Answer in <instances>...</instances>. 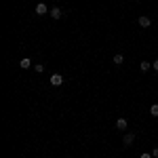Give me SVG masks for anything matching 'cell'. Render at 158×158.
<instances>
[{
    "label": "cell",
    "instance_id": "6da1fadb",
    "mask_svg": "<svg viewBox=\"0 0 158 158\" xmlns=\"http://www.w3.org/2000/svg\"><path fill=\"white\" fill-rule=\"evenodd\" d=\"M51 85L53 86H61L63 85V76H61V74H53V76H51Z\"/></svg>",
    "mask_w": 158,
    "mask_h": 158
},
{
    "label": "cell",
    "instance_id": "7a4b0ae2",
    "mask_svg": "<svg viewBox=\"0 0 158 158\" xmlns=\"http://www.w3.org/2000/svg\"><path fill=\"white\" fill-rule=\"evenodd\" d=\"M49 15L53 17V19H61V17H63V13H61V9H59V6H53V9L49 11Z\"/></svg>",
    "mask_w": 158,
    "mask_h": 158
},
{
    "label": "cell",
    "instance_id": "3957f363",
    "mask_svg": "<svg viewBox=\"0 0 158 158\" xmlns=\"http://www.w3.org/2000/svg\"><path fill=\"white\" fill-rule=\"evenodd\" d=\"M133 141H135V135L133 133H127L124 137H122V143H124V146H131Z\"/></svg>",
    "mask_w": 158,
    "mask_h": 158
},
{
    "label": "cell",
    "instance_id": "277c9868",
    "mask_svg": "<svg viewBox=\"0 0 158 158\" xmlns=\"http://www.w3.org/2000/svg\"><path fill=\"white\" fill-rule=\"evenodd\" d=\"M139 25H141V27H150V25H152V19L143 15V17H139Z\"/></svg>",
    "mask_w": 158,
    "mask_h": 158
},
{
    "label": "cell",
    "instance_id": "5b68a950",
    "mask_svg": "<svg viewBox=\"0 0 158 158\" xmlns=\"http://www.w3.org/2000/svg\"><path fill=\"white\" fill-rule=\"evenodd\" d=\"M36 15H47V4L38 2V4H36Z\"/></svg>",
    "mask_w": 158,
    "mask_h": 158
},
{
    "label": "cell",
    "instance_id": "8992f818",
    "mask_svg": "<svg viewBox=\"0 0 158 158\" xmlns=\"http://www.w3.org/2000/svg\"><path fill=\"white\" fill-rule=\"evenodd\" d=\"M19 65H21V70H30V65H32V59H30V57H25V59L19 61Z\"/></svg>",
    "mask_w": 158,
    "mask_h": 158
},
{
    "label": "cell",
    "instance_id": "52a82bcc",
    "mask_svg": "<svg viewBox=\"0 0 158 158\" xmlns=\"http://www.w3.org/2000/svg\"><path fill=\"white\" fill-rule=\"evenodd\" d=\"M127 127H129V124H127L124 118H118V120H116V129H118V131H124Z\"/></svg>",
    "mask_w": 158,
    "mask_h": 158
},
{
    "label": "cell",
    "instance_id": "ba28073f",
    "mask_svg": "<svg viewBox=\"0 0 158 158\" xmlns=\"http://www.w3.org/2000/svg\"><path fill=\"white\" fill-rule=\"evenodd\" d=\"M122 61H124V57H122L120 53H118V55H114V65H122Z\"/></svg>",
    "mask_w": 158,
    "mask_h": 158
},
{
    "label": "cell",
    "instance_id": "9c48e42d",
    "mask_svg": "<svg viewBox=\"0 0 158 158\" xmlns=\"http://www.w3.org/2000/svg\"><path fill=\"white\" fill-rule=\"evenodd\" d=\"M150 65H152V63H148V61H141V63H139V70H141V72H148V70H150Z\"/></svg>",
    "mask_w": 158,
    "mask_h": 158
},
{
    "label": "cell",
    "instance_id": "30bf717a",
    "mask_svg": "<svg viewBox=\"0 0 158 158\" xmlns=\"http://www.w3.org/2000/svg\"><path fill=\"white\" fill-rule=\"evenodd\" d=\"M150 114H152L154 118H158V103H154V106L150 108Z\"/></svg>",
    "mask_w": 158,
    "mask_h": 158
},
{
    "label": "cell",
    "instance_id": "8fae6325",
    "mask_svg": "<svg viewBox=\"0 0 158 158\" xmlns=\"http://www.w3.org/2000/svg\"><path fill=\"white\" fill-rule=\"evenodd\" d=\"M34 70H36V72H44V65H42V63H36Z\"/></svg>",
    "mask_w": 158,
    "mask_h": 158
},
{
    "label": "cell",
    "instance_id": "7c38bea8",
    "mask_svg": "<svg viewBox=\"0 0 158 158\" xmlns=\"http://www.w3.org/2000/svg\"><path fill=\"white\" fill-rule=\"evenodd\" d=\"M139 158H154V156H152L150 152H143V154H141V156H139Z\"/></svg>",
    "mask_w": 158,
    "mask_h": 158
},
{
    "label": "cell",
    "instance_id": "4fadbf2b",
    "mask_svg": "<svg viewBox=\"0 0 158 158\" xmlns=\"http://www.w3.org/2000/svg\"><path fill=\"white\" fill-rule=\"evenodd\" d=\"M152 156H154V158H158V148H154V150H152Z\"/></svg>",
    "mask_w": 158,
    "mask_h": 158
},
{
    "label": "cell",
    "instance_id": "5bb4252c",
    "mask_svg": "<svg viewBox=\"0 0 158 158\" xmlns=\"http://www.w3.org/2000/svg\"><path fill=\"white\" fill-rule=\"evenodd\" d=\"M152 68H154V70H156V72H158V59L154 61V63H152Z\"/></svg>",
    "mask_w": 158,
    "mask_h": 158
}]
</instances>
